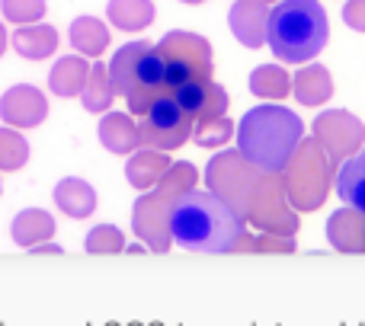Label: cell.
<instances>
[{"instance_id": "1f68e13d", "label": "cell", "mask_w": 365, "mask_h": 326, "mask_svg": "<svg viewBox=\"0 0 365 326\" xmlns=\"http://www.w3.org/2000/svg\"><path fill=\"white\" fill-rule=\"evenodd\" d=\"M343 16H346V23L353 26V29H365V0H356V4H349Z\"/></svg>"}, {"instance_id": "8992f818", "label": "cell", "mask_w": 365, "mask_h": 326, "mask_svg": "<svg viewBox=\"0 0 365 326\" xmlns=\"http://www.w3.org/2000/svg\"><path fill=\"white\" fill-rule=\"evenodd\" d=\"M158 51L164 58L170 93L189 80H208L212 77V48L195 32H167L158 42Z\"/></svg>"}, {"instance_id": "d6a6232c", "label": "cell", "mask_w": 365, "mask_h": 326, "mask_svg": "<svg viewBox=\"0 0 365 326\" xmlns=\"http://www.w3.org/2000/svg\"><path fill=\"white\" fill-rule=\"evenodd\" d=\"M29 253H55V256H61V253H64V250H61V246H58V243H55V240H45V243L32 246V250H29Z\"/></svg>"}, {"instance_id": "d4e9b609", "label": "cell", "mask_w": 365, "mask_h": 326, "mask_svg": "<svg viewBox=\"0 0 365 326\" xmlns=\"http://www.w3.org/2000/svg\"><path fill=\"white\" fill-rule=\"evenodd\" d=\"M295 93L304 106H317L330 96V80L324 74V68H304L302 74L295 77Z\"/></svg>"}, {"instance_id": "f1b7e54d", "label": "cell", "mask_w": 365, "mask_h": 326, "mask_svg": "<svg viewBox=\"0 0 365 326\" xmlns=\"http://www.w3.org/2000/svg\"><path fill=\"white\" fill-rule=\"evenodd\" d=\"M231 135H234V125L225 119V115L208 119V122H195V128H192V138L199 147H221Z\"/></svg>"}, {"instance_id": "2e32d148", "label": "cell", "mask_w": 365, "mask_h": 326, "mask_svg": "<svg viewBox=\"0 0 365 326\" xmlns=\"http://www.w3.org/2000/svg\"><path fill=\"white\" fill-rule=\"evenodd\" d=\"M173 163L167 157V151H154V147H145V151H138L132 160H128L125 167V176L128 182H132L135 189H154L160 179H164V173L170 169Z\"/></svg>"}, {"instance_id": "f546056e", "label": "cell", "mask_w": 365, "mask_h": 326, "mask_svg": "<svg viewBox=\"0 0 365 326\" xmlns=\"http://www.w3.org/2000/svg\"><path fill=\"white\" fill-rule=\"evenodd\" d=\"M4 16L13 23H36L45 13V0H0Z\"/></svg>"}, {"instance_id": "4dcf8cb0", "label": "cell", "mask_w": 365, "mask_h": 326, "mask_svg": "<svg viewBox=\"0 0 365 326\" xmlns=\"http://www.w3.org/2000/svg\"><path fill=\"white\" fill-rule=\"evenodd\" d=\"M295 250V237H282V233H266L253 237V253H292Z\"/></svg>"}, {"instance_id": "603a6c76", "label": "cell", "mask_w": 365, "mask_h": 326, "mask_svg": "<svg viewBox=\"0 0 365 326\" xmlns=\"http://www.w3.org/2000/svg\"><path fill=\"white\" fill-rule=\"evenodd\" d=\"M109 19L125 32H138L154 19V4L151 0H109Z\"/></svg>"}, {"instance_id": "cb8c5ba5", "label": "cell", "mask_w": 365, "mask_h": 326, "mask_svg": "<svg viewBox=\"0 0 365 326\" xmlns=\"http://www.w3.org/2000/svg\"><path fill=\"white\" fill-rule=\"evenodd\" d=\"M71 45L81 55H103V48L109 45V29L93 16H81L71 26Z\"/></svg>"}, {"instance_id": "277c9868", "label": "cell", "mask_w": 365, "mask_h": 326, "mask_svg": "<svg viewBox=\"0 0 365 326\" xmlns=\"http://www.w3.org/2000/svg\"><path fill=\"white\" fill-rule=\"evenodd\" d=\"M109 77H113L115 96H125L132 115H145L160 96L170 93L164 58L151 42L122 45L109 61Z\"/></svg>"}, {"instance_id": "9c48e42d", "label": "cell", "mask_w": 365, "mask_h": 326, "mask_svg": "<svg viewBox=\"0 0 365 326\" xmlns=\"http://www.w3.org/2000/svg\"><path fill=\"white\" fill-rule=\"evenodd\" d=\"M247 224L259 227V231H266V233L295 237L298 218L285 208V192H282V179H279V173H266L263 169L257 189H253V201H250Z\"/></svg>"}, {"instance_id": "e0dca14e", "label": "cell", "mask_w": 365, "mask_h": 326, "mask_svg": "<svg viewBox=\"0 0 365 326\" xmlns=\"http://www.w3.org/2000/svg\"><path fill=\"white\" fill-rule=\"evenodd\" d=\"M55 205L61 208L68 218H90L96 208V192L90 182L77 179V176H68L55 186Z\"/></svg>"}, {"instance_id": "5bb4252c", "label": "cell", "mask_w": 365, "mask_h": 326, "mask_svg": "<svg viewBox=\"0 0 365 326\" xmlns=\"http://www.w3.org/2000/svg\"><path fill=\"white\" fill-rule=\"evenodd\" d=\"M55 218H51L48 211H42V208H26V211H19L16 218H13L10 224V237L16 246H23V250H32V246L45 243V240L55 237Z\"/></svg>"}, {"instance_id": "52a82bcc", "label": "cell", "mask_w": 365, "mask_h": 326, "mask_svg": "<svg viewBox=\"0 0 365 326\" xmlns=\"http://www.w3.org/2000/svg\"><path fill=\"white\" fill-rule=\"evenodd\" d=\"M263 169L253 167L244 154H218L212 163H208V192H215L218 199H225L240 218L247 221L250 214V201H253V189H257Z\"/></svg>"}, {"instance_id": "6da1fadb", "label": "cell", "mask_w": 365, "mask_h": 326, "mask_svg": "<svg viewBox=\"0 0 365 326\" xmlns=\"http://www.w3.org/2000/svg\"><path fill=\"white\" fill-rule=\"evenodd\" d=\"M247 233V221L215 192L189 189L170 208V237L182 250L234 253Z\"/></svg>"}, {"instance_id": "9a60e30c", "label": "cell", "mask_w": 365, "mask_h": 326, "mask_svg": "<svg viewBox=\"0 0 365 326\" xmlns=\"http://www.w3.org/2000/svg\"><path fill=\"white\" fill-rule=\"evenodd\" d=\"M266 19L269 16H266L259 0H240V4H234V10H231V29L244 45L259 48V42L266 38Z\"/></svg>"}, {"instance_id": "7c38bea8", "label": "cell", "mask_w": 365, "mask_h": 326, "mask_svg": "<svg viewBox=\"0 0 365 326\" xmlns=\"http://www.w3.org/2000/svg\"><path fill=\"white\" fill-rule=\"evenodd\" d=\"M0 115H4V122H10L13 128H32V125H38V122H45L48 102H45V96L38 93L36 87L16 83V87H10L4 93V100H0Z\"/></svg>"}, {"instance_id": "44dd1931", "label": "cell", "mask_w": 365, "mask_h": 326, "mask_svg": "<svg viewBox=\"0 0 365 326\" xmlns=\"http://www.w3.org/2000/svg\"><path fill=\"white\" fill-rule=\"evenodd\" d=\"M87 77H90L87 61L68 55V58H61V61L55 64V70L48 74V87H51V93H58V96H77V93H83Z\"/></svg>"}, {"instance_id": "d590c367", "label": "cell", "mask_w": 365, "mask_h": 326, "mask_svg": "<svg viewBox=\"0 0 365 326\" xmlns=\"http://www.w3.org/2000/svg\"><path fill=\"white\" fill-rule=\"evenodd\" d=\"M182 4H202V0H182Z\"/></svg>"}, {"instance_id": "e575fe53", "label": "cell", "mask_w": 365, "mask_h": 326, "mask_svg": "<svg viewBox=\"0 0 365 326\" xmlns=\"http://www.w3.org/2000/svg\"><path fill=\"white\" fill-rule=\"evenodd\" d=\"M4 48H6V29L0 26V55H4Z\"/></svg>"}, {"instance_id": "7a4b0ae2", "label": "cell", "mask_w": 365, "mask_h": 326, "mask_svg": "<svg viewBox=\"0 0 365 326\" xmlns=\"http://www.w3.org/2000/svg\"><path fill=\"white\" fill-rule=\"evenodd\" d=\"M304 125L292 109L282 106H257L240 119L237 147L253 167L266 173H282L302 147Z\"/></svg>"}, {"instance_id": "ba28073f", "label": "cell", "mask_w": 365, "mask_h": 326, "mask_svg": "<svg viewBox=\"0 0 365 326\" xmlns=\"http://www.w3.org/2000/svg\"><path fill=\"white\" fill-rule=\"evenodd\" d=\"M192 128H195V119L173 100V93H167L145 112V122H138L141 147L173 151V147L186 144L192 138Z\"/></svg>"}, {"instance_id": "83f0119b", "label": "cell", "mask_w": 365, "mask_h": 326, "mask_svg": "<svg viewBox=\"0 0 365 326\" xmlns=\"http://www.w3.org/2000/svg\"><path fill=\"white\" fill-rule=\"evenodd\" d=\"M87 253H125V233L115 224H96L83 240Z\"/></svg>"}, {"instance_id": "30bf717a", "label": "cell", "mask_w": 365, "mask_h": 326, "mask_svg": "<svg viewBox=\"0 0 365 326\" xmlns=\"http://www.w3.org/2000/svg\"><path fill=\"white\" fill-rule=\"evenodd\" d=\"M308 151H302L298 147L295 157L289 163V176H285V195H289V201L295 208H302V211H311V208H317L324 201V195H327V169H317L314 167L321 163L317 157V141L314 144H304Z\"/></svg>"}, {"instance_id": "836d02e7", "label": "cell", "mask_w": 365, "mask_h": 326, "mask_svg": "<svg viewBox=\"0 0 365 326\" xmlns=\"http://www.w3.org/2000/svg\"><path fill=\"white\" fill-rule=\"evenodd\" d=\"M125 253H145V243H132V246H125Z\"/></svg>"}, {"instance_id": "4fadbf2b", "label": "cell", "mask_w": 365, "mask_h": 326, "mask_svg": "<svg viewBox=\"0 0 365 326\" xmlns=\"http://www.w3.org/2000/svg\"><path fill=\"white\" fill-rule=\"evenodd\" d=\"M327 237L343 253H365V211L340 208L327 224Z\"/></svg>"}, {"instance_id": "3957f363", "label": "cell", "mask_w": 365, "mask_h": 326, "mask_svg": "<svg viewBox=\"0 0 365 326\" xmlns=\"http://www.w3.org/2000/svg\"><path fill=\"white\" fill-rule=\"evenodd\" d=\"M327 13L317 0H279L266 19V42L279 61H308L327 45Z\"/></svg>"}, {"instance_id": "ac0fdd59", "label": "cell", "mask_w": 365, "mask_h": 326, "mask_svg": "<svg viewBox=\"0 0 365 326\" xmlns=\"http://www.w3.org/2000/svg\"><path fill=\"white\" fill-rule=\"evenodd\" d=\"M100 141L106 144V151L113 154H132L135 147H141L138 125L132 122V115L125 112H109L100 122Z\"/></svg>"}, {"instance_id": "5b68a950", "label": "cell", "mask_w": 365, "mask_h": 326, "mask_svg": "<svg viewBox=\"0 0 365 326\" xmlns=\"http://www.w3.org/2000/svg\"><path fill=\"white\" fill-rule=\"evenodd\" d=\"M195 167L192 163H173L170 169L164 173V179L158 182L154 189H148L138 201H135L132 211V227L138 233V240L145 246H151L154 253H167L173 243L170 237V208L173 201L180 199L182 192L195 189Z\"/></svg>"}, {"instance_id": "484cf974", "label": "cell", "mask_w": 365, "mask_h": 326, "mask_svg": "<svg viewBox=\"0 0 365 326\" xmlns=\"http://www.w3.org/2000/svg\"><path fill=\"white\" fill-rule=\"evenodd\" d=\"M289 77H285V70H279L276 64H263V68L253 70L250 77V90L257 96H285L289 93Z\"/></svg>"}, {"instance_id": "ffe728a7", "label": "cell", "mask_w": 365, "mask_h": 326, "mask_svg": "<svg viewBox=\"0 0 365 326\" xmlns=\"http://www.w3.org/2000/svg\"><path fill=\"white\" fill-rule=\"evenodd\" d=\"M336 195H340L349 208L365 211V147L353 160H346L336 169Z\"/></svg>"}, {"instance_id": "4316f807", "label": "cell", "mask_w": 365, "mask_h": 326, "mask_svg": "<svg viewBox=\"0 0 365 326\" xmlns=\"http://www.w3.org/2000/svg\"><path fill=\"white\" fill-rule=\"evenodd\" d=\"M29 160V144L23 135H16L13 128H0V169H19Z\"/></svg>"}, {"instance_id": "8fae6325", "label": "cell", "mask_w": 365, "mask_h": 326, "mask_svg": "<svg viewBox=\"0 0 365 326\" xmlns=\"http://www.w3.org/2000/svg\"><path fill=\"white\" fill-rule=\"evenodd\" d=\"M173 100H177L195 122L218 119V115H225V109H227L225 87L212 83V77H208V80H189V83H182V87L173 90Z\"/></svg>"}, {"instance_id": "d6986e66", "label": "cell", "mask_w": 365, "mask_h": 326, "mask_svg": "<svg viewBox=\"0 0 365 326\" xmlns=\"http://www.w3.org/2000/svg\"><path fill=\"white\" fill-rule=\"evenodd\" d=\"M13 48L29 61H42L51 51L58 48V29L55 26H42V23H29L13 36Z\"/></svg>"}, {"instance_id": "7402d4cb", "label": "cell", "mask_w": 365, "mask_h": 326, "mask_svg": "<svg viewBox=\"0 0 365 326\" xmlns=\"http://www.w3.org/2000/svg\"><path fill=\"white\" fill-rule=\"evenodd\" d=\"M83 109L87 112H103V109L113 106L115 100V87H113V77H109L106 64H93L90 68V77L83 83Z\"/></svg>"}]
</instances>
